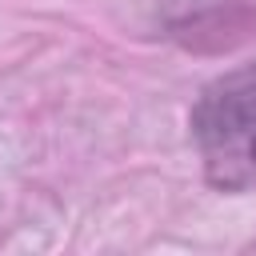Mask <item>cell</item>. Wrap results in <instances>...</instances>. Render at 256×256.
Here are the masks:
<instances>
[{"mask_svg": "<svg viewBox=\"0 0 256 256\" xmlns=\"http://www.w3.org/2000/svg\"><path fill=\"white\" fill-rule=\"evenodd\" d=\"M204 176L224 192L256 188V60L212 80L192 108Z\"/></svg>", "mask_w": 256, "mask_h": 256, "instance_id": "1", "label": "cell"}]
</instances>
